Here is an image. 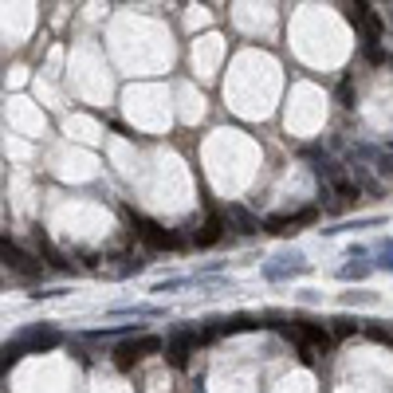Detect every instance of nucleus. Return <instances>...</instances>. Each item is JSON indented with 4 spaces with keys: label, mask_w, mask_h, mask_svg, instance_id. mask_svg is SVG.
<instances>
[{
    "label": "nucleus",
    "mask_w": 393,
    "mask_h": 393,
    "mask_svg": "<svg viewBox=\"0 0 393 393\" xmlns=\"http://www.w3.org/2000/svg\"><path fill=\"white\" fill-rule=\"evenodd\" d=\"M331 334L334 338H350V334H358V323L354 319H331Z\"/></svg>",
    "instance_id": "nucleus-12"
},
{
    "label": "nucleus",
    "mask_w": 393,
    "mask_h": 393,
    "mask_svg": "<svg viewBox=\"0 0 393 393\" xmlns=\"http://www.w3.org/2000/svg\"><path fill=\"white\" fill-rule=\"evenodd\" d=\"M370 272H373L370 264H346L338 275H342V279H366V275H370Z\"/></svg>",
    "instance_id": "nucleus-14"
},
{
    "label": "nucleus",
    "mask_w": 393,
    "mask_h": 393,
    "mask_svg": "<svg viewBox=\"0 0 393 393\" xmlns=\"http://www.w3.org/2000/svg\"><path fill=\"white\" fill-rule=\"evenodd\" d=\"M319 208L307 205V208H295V213H279V216H267L264 220V232H275V236H287V232H299L307 225H319Z\"/></svg>",
    "instance_id": "nucleus-5"
},
{
    "label": "nucleus",
    "mask_w": 393,
    "mask_h": 393,
    "mask_svg": "<svg viewBox=\"0 0 393 393\" xmlns=\"http://www.w3.org/2000/svg\"><path fill=\"white\" fill-rule=\"evenodd\" d=\"M16 342H24V350H28V354H39V350H55V346L63 342V334H59L55 326H28Z\"/></svg>",
    "instance_id": "nucleus-7"
},
{
    "label": "nucleus",
    "mask_w": 393,
    "mask_h": 393,
    "mask_svg": "<svg viewBox=\"0 0 393 393\" xmlns=\"http://www.w3.org/2000/svg\"><path fill=\"white\" fill-rule=\"evenodd\" d=\"M284 334L291 338L295 346L299 342H307L314 354H326L334 346V334H331V326H323V323H311V319H295V326H284Z\"/></svg>",
    "instance_id": "nucleus-4"
},
{
    "label": "nucleus",
    "mask_w": 393,
    "mask_h": 393,
    "mask_svg": "<svg viewBox=\"0 0 393 393\" xmlns=\"http://www.w3.org/2000/svg\"><path fill=\"white\" fill-rule=\"evenodd\" d=\"M225 220H232V225L240 228L244 236H252V232H260V228H264V225H260V216H255V213H248L244 205H228Z\"/></svg>",
    "instance_id": "nucleus-9"
},
{
    "label": "nucleus",
    "mask_w": 393,
    "mask_h": 393,
    "mask_svg": "<svg viewBox=\"0 0 393 393\" xmlns=\"http://www.w3.org/2000/svg\"><path fill=\"white\" fill-rule=\"evenodd\" d=\"M331 185H334V193H338V201H342V205H354V201L362 196V185H358V181H350L346 173H338Z\"/></svg>",
    "instance_id": "nucleus-10"
},
{
    "label": "nucleus",
    "mask_w": 393,
    "mask_h": 393,
    "mask_svg": "<svg viewBox=\"0 0 393 393\" xmlns=\"http://www.w3.org/2000/svg\"><path fill=\"white\" fill-rule=\"evenodd\" d=\"M161 350H166V338H161V334H146V331H142L138 338L130 334V338H122V342L114 346V366L126 373V370H134L142 358H149V354H161Z\"/></svg>",
    "instance_id": "nucleus-1"
},
{
    "label": "nucleus",
    "mask_w": 393,
    "mask_h": 393,
    "mask_svg": "<svg viewBox=\"0 0 393 393\" xmlns=\"http://www.w3.org/2000/svg\"><path fill=\"white\" fill-rule=\"evenodd\" d=\"M0 267H8V272H16L20 279H39L44 275V260L32 252H24V248L16 244V240H8V236H0Z\"/></svg>",
    "instance_id": "nucleus-3"
},
{
    "label": "nucleus",
    "mask_w": 393,
    "mask_h": 393,
    "mask_svg": "<svg viewBox=\"0 0 393 393\" xmlns=\"http://www.w3.org/2000/svg\"><path fill=\"white\" fill-rule=\"evenodd\" d=\"M362 48H366V59H370L373 67H385V63H393V55H389V51H382L378 44H362Z\"/></svg>",
    "instance_id": "nucleus-13"
},
{
    "label": "nucleus",
    "mask_w": 393,
    "mask_h": 393,
    "mask_svg": "<svg viewBox=\"0 0 393 393\" xmlns=\"http://www.w3.org/2000/svg\"><path fill=\"white\" fill-rule=\"evenodd\" d=\"M130 225H134V236L149 248V252H173V248H185V236H177V232H169V228H161L157 220H149V216L130 213Z\"/></svg>",
    "instance_id": "nucleus-2"
},
{
    "label": "nucleus",
    "mask_w": 393,
    "mask_h": 393,
    "mask_svg": "<svg viewBox=\"0 0 393 393\" xmlns=\"http://www.w3.org/2000/svg\"><path fill=\"white\" fill-rule=\"evenodd\" d=\"M366 334H370L373 342H389V346H393V331H385V326H378V323L366 326Z\"/></svg>",
    "instance_id": "nucleus-15"
},
{
    "label": "nucleus",
    "mask_w": 393,
    "mask_h": 393,
    "mask_svg": "<svg viewBox=\"0 0 393 393\" xmlns=\"http://www.w3.org/2000/svg\"><path fill=\"white\" fill-rule=\"evenodd\" d=\"M346 303H373V295H366V291H346Z\"/></svg>",
    "instance_id": "nucleus-17"
},
{
    "label": "nucleus",
    "mask_w": 393,
    "mask_h": 393,
    "mask_svg": "<svg viewBox=\"0 0 393 393\" xmlns=\"http://www.w3.org/2000/svg\"><path fill=\"white\" fill-rule=\"evenodd\" d=\"M225 236V213H208V220L201 225V232L185 236V248H213Z\"/></svg>",
    "instance_id": "nucleus-8"
},
{
    "label": "nucleus",
    "mask_w": 393,
    "mask_h": 393,
    "mask_svg": "<svg viewBox=\"0 0 393 393\" xmlns=\"http://www.w3.org/2000/svg\"><path fill=\"white\" fill-rule=\"evenodd\" d=\"M382 267L393 272V244H382Z\"/></svg>",
    "instance_id": "nucleus-18"
},
{
    "label": "nucleus",
    "mask_w": 393,
    "mask_h": 393,
    "mask_svg": "<svg viewBox=\"0 0 393 393\" xmlns=\"http://www.w3.org/2000/svg\"><path fill=\"white\" fill-rule=\"evenodd\" d=\"M24 354H28V350H24V342H12V346H0V373H8V370H12V366H16V362H20V358H24Z\"/></svg>",
    "instance_id": "nucleus-11"
},
{
    "label": "nucleus",
    "mask_w": 393,
    "mask_h": 393,
    "mask_svg": "<svg viewBox=\"0 0 393 393\" xmlns=\"http://www.w3.org/2000/svg\"><path fill=\"white\" fill-rule=\"evenodd\" d=\"M196 331H189V326H181V331H173L169 334V342H166V358H169V366H177V370H185L189 366V358L196 354Z\"/></svg>",
    "instance_id": "nucleus-6"
},
{
    "label": "nucleus",
    "mask_w": 393,
    "mask_h": 393,
    "mask_svg": "<svg viewBox=\"0 0 393 393\" xmlns=\"http://www.w3.org/2000/svg\"><path fill=\"white\" fill-rule=\"evenodd\" d=\"M338 102H342V107H354V87H350V79H346L342 87H338Z\"/></svg>",
    "instance_id": "nucleus-16"
}]
</instances>
